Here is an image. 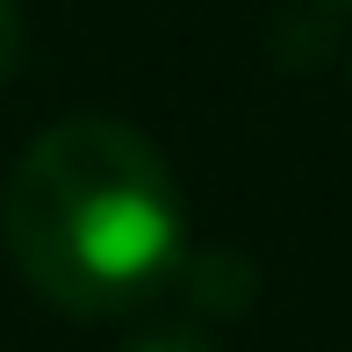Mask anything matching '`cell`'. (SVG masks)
<instances>
[{"label": "cell", "mask_w": 352, "mask_h": 352, "mask_svg": "<svg viewBox=\"0 0 352 352\" xmlns=\"http://www.w3.org/2000/svg\"><path fill=\"white\" fill-rule=\"evenodd\" d=\"M0 237L14 274L65 316H130L195 252L173 158L116 116H65L14 158Z\"/></svg>", "instance_id": "6da1fadb"}, {"label": "cell", "mask_w": 352, "mask_h": 352, "mask_svg": "<svg viewBox=\"0 0 352 352\" xmlns=\"http://www.w3.org/2000/svg\"><path fill=\"white\" fill-rule=\"evenodd\" d=\"M180 287L195 295V309H209V316H237V309H252V266L237 259V252H187Z\"/></svg>", "instance_id": "7a4b0ae2"}, {"label": "cell", "mask_w": 352, "mask_h": 352, "mask_svg": "<svg viewBox=\"0 0 352 352\" xmlns=\"http://www.w3.org/2000/svg\"><path fill=\"white\" fill-rule=\"evenodd\" d=\"M122 352H216V338L201 324H158V331H137Z\"/></svg>", "instance_id": "3957f363"}, {"label": "cell", "mask_w": 352, "mask_h": 352, "mask_svg": "<svg viewBox=\"0 0 352 352\" xmlns=\"http://www.w3.org/2000/svg\"><path fill=\"white\" fill-rule=\"evenodd\" d=\"M22 58H29V22H22L14 0H0V87L22 72Z\"/></svg>", "instance_id": "277c9868"}, {"label": "cell", "mask_w": 352, "mask_h": 352, "mask_svg": "<svg viewBox=\"0 0 352 352\" xmlns=\"http://www.w3.org/2000/svg\"><path fill=\"white\" fill-rule=\"evenodd\" d=\"M324 8H352V0H324Z\"/></svg>", "instance_id": "5b68a950"}]
</instances>
